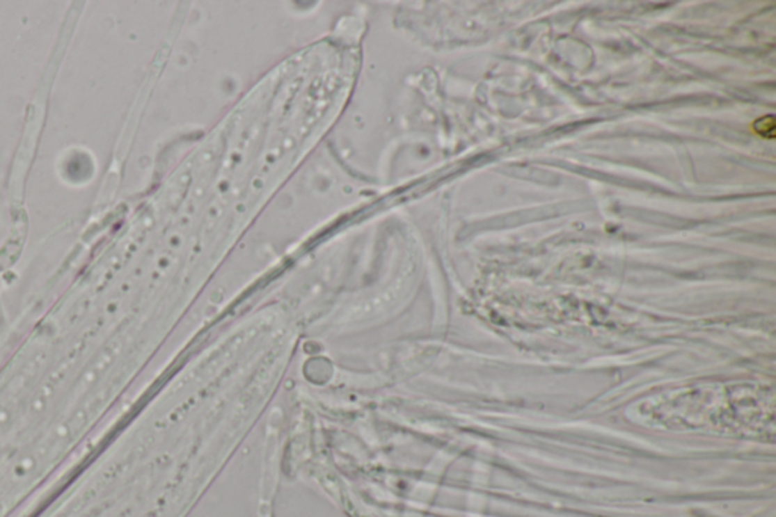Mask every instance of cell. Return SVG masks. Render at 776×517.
Wrapping results in <instances>:
<instances>
[{"mask_svg":"<svg viewBox=\"0 0 776 517\" xmlns=\"http://www.w3.org/2000/svg\"><path fill=\"white\" fill-rule=\"evenodd\" d=\"M754 129L760 135H763V137L772 138L773 134H775V118H773V116L761 117L760 120H757L754 123Z\"/></svg>","mask_w":776,"mask_h":517,"instance_id":"cell-1","label":"cell"}]
</instances>
